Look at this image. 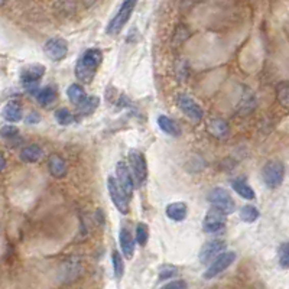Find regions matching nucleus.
<instances>
[{"mask_svg":"<svg viewBox=\"0 0 289 289\" xmlns=\"http://www.w3.org/2000/svg\"><path fill=\"white\" fill-rule=\"evenodd\" d=\"M99 104H100V99H99L97 95L87 97L84 102L78 106V114L83 116V117H84V116H90V114H93L94 111L97 110Z\"/></svg>","mask_w":289,"mask_h":289,"instance_id":"obj_21","label":"nucleus"},{"mask_svg":"<svg viewBox=\"0 0 289 289\" xmlns=\"http://www.w3.org/2000/svg\"><path fill=\"white\" fill-rule=\"evenodd\" d=\"M234 260H236V253L234 252H223L220 256H217V259L214 260L213 263L207 268V271L203 275L204 279H207V281L214 279L215 276H219L226 269H229V266L234 263Z\"/></svg>","mask_w":289,"mask_h":289,"instance_id":"obj_6","label":"nucleus"},{"mask_svg":"<svg viewBox=\"0 0 289 289\" xmlns=\"http://www.w3.org/2000/svg\"><path fill=\"white\" fill-rule=\"evenodd\" d=\"M226 214L219 211L217 208H211L208 213L205 214L204 223H203V230L205 233H217L226 227Z\"/></svg>","mask_w":289,"mask_h":289,"instance_id":"obj_12","label":"nucleus"},{"mask_svg":"<svg viewBox=\"0 0 289 289\" xmlns=\"http://www.w3.org/2000/svg\"><path fill=\"white\" fill-rule=\"evenodd\" d=\"M36 100L41 103L42 106H50L57 100V91L54 87H45L42 90L36 91Z\"/></svg>","mask_w":289,"mask_h":289,"instance_id":"obj_24","label":"nucleus"},{"mask_svg":"<svg viewBox=\"0 0 289 289\" xmlns=\"http://www.w3.org/2000/svg\"><path fill=\"white\" fill-rule=\"evenodd\" d=\"M278 253H279V264H281L283 269H288L289 266L288 243H282L281 247H279V250H278Z\"/></svg>","mask_w":289,"mask_h":289,"instance_id":"obj_31","label":"nucleus"},{"mask_svg":"<svg viewBox=\"0 0 289 289\" xmlns=\"http://www.w3.org/2000/svg\"><path fill=\"white\" fill-rule=\"evenodd\" d=\"M178 106L182 110V113L187 116L188 119L192 120L194 123L201 122L203 116H204V110L198 103L188 94H181L178 97Z\"/></svg>","mask_w":289,"mask_h":289,"instance_id":"obj_8","label":"nucleus"},{"mask_svg":"<svg viewBox=\"0 0 289 289\" xmlns=\"http://www.w3.org/2000/svg\"><path fill=\"white\" fill-rule=\"evenodd\" d=\"M5 168H6V159H5V156L0 153V172L5 170Z\"/></svg>","mask_w":289,"mask_h":289,"instance_id":"obj_35","label":"nucleus"},{"mask_svg":"<svg viewBox=\"0 0 289 289\" xmlns=\"http://www.w3.org/2000/svg\"><path fill=\"white\" fill-rule=\"evenodd\" d=\"M42 149H41V146H38V144H29V146H26L22 149V152H20V159L23 162H28V163H35V162H38L41 158H42Z\"/></svg>","mask_w":289,"mask_h":289,"instance_id":"obj_20","label":"nucleus"},{"mask_svg":"<svg viewBox=\"0 0 289 289\" xmlns=\"http://www.w3.org/2000/svg\"><path fill=\"white\" fill-rule=\"evenodd\" d=\"M283 175H285V168H283V163L279 161L268 162L262 170L264 184L272 189L281 185Z\"/></svg>","mask_w":289,"mask_h":289,"instance_id":"obj_5","label":"nucleus"},{"mask_svg":"<svg viewBox=\"0 0 289 289\" xmlns=\"http://www.w3.org/2000/svg\"><path fill=\"white\" fill-rule=\"evenodd\" d=\"M240 219L245 223H253L259 219V210L255 205H243L240 208Z\"/></svg>","mask_w":289,"mask_h":289,"instance_id":"obj_26","label":"nucleus"},{"mask_svg":"<svg viewBox=\"0 0 289 289\" xmlns=\"http://www.w3.org/2000/svg\"><path fill=\"white\" fill-rule=\"evenodd\" d=\"M48 168L54 178H62L67 174V162L62 156L54 153L48 159Z\"/></svg>","mask_w":289,"mask_h":289,"instance_id":"obj_15","label":"nucleus"},{"mask_svg":"<svg viewBox=\"0 0 289 289\" xmlns=\"http://www.w3.org/2000/svg\"><path fill=\"white\" fill-rule=\"evenodd\" d=\"M43 52L51 61H62L68 55V42L62 38H51L43 45Z\"/></svg>","mask_w":289,"mask_h":289,"instance_id":"obj_7","label":"nucleus"},{"mask_svg":"<svg viewBox=\"0 0 289 289\" xmlns=\"http://www.w3.org/2000/svg\"><path fill=\"white\" fill-rule=\"evenodd\" d=\"M107 189H109V194H110L111 201L114 207L119 210L122 214H128L129 213V200L125 197V194L122 192V189L117 185L116 179L113 177H109L107 179Z\"/></svg>","mask_w":289,"mask_h":289,"instance_id":"obj_11","label":"nucleus"},{"mask_svg":"<svg viewBox=\"0 0 289 289\" xmlns=\"http://www.w3.org/2000/svg\"><path fill=\"white\" fill-rule=\"evenodd\" d=\"M187 282L182 281V279H177V281H172L170 283H166L162 289H187Z\"/></svg>","mask_w":289,"mask_h":289,"instance_id":"obj_33","label":"nucleus"},{"mask_svg":"<svg viewBox=\"0 0 289 289\" xmlns=\"http://www.w3.org/2000/svg\"><path fill=\"white\" fill-rule=\"evenodd\" d=\"M229 123L223 119H213L208 122V132L217 139H223L229 135Z\"/></svg>","mask_w":289,"mask_h":289,"instance_id":"obj_19","label":"nucleus"},{"mask_svg":"<svg viewBox=\"0 0 289 289\" xmlns=\"http://www.w3.org/2000/svg\"><path fill=\"white\" fill-rule=\"evenodd\" d=\"M119 242H120V247H122V252L126 259H132L133 255H135V238L132 236V233L129 231L128 229L122 227L119 234Z\"/></svg>","mask_w":289,"mask_h":289,"instance_id":"obj_14","label":"nucleus"},{"mask_svg":"<svg viewBox=\"0 0 289 289\" xmlns=\"http://www.w3.org/2000/svg\"><path fill=\"white\" fill-rule=\"evenodd\" d=\"M25 120L28 125H36V123H39V122H41V114H39V113H36V111H31V113L26 116Z\"/></svg>","mask_w":289,"mask_h":289,"instance_id":"obj_34","label":"nucleus"},{"mask_svg":"<svg viewBox=\"0 0 289 289\" xmlns=\"http://www.w3.org/2000/svg\"><path fill=\"white\" fill-rule=\"evenodd\" d=\"M149 240V229L144 223H139L136 226V238H135V243H137L139 246H146Z\"/></svg>","mask_w":289,"mask_h":289,"instance_id":"obj_27","label":"nucleus"},{"mask_svg":"<svg viewBox=\"0 0 289 289\" xmlns=\"http://www.w3.org/2000/svg\"><path fill=\"white\" fill-rule=\"evenodd\" d=\"M2 116L3 119L8 120L10 123H16V122H20L22 120V116H23V111H22V106L20 103L13 100V102H9L5 109L2 111Z\"/></svg>","mask_w":289,"mask_h":289,"instance_id":"obj_16","label":"nucleus"},{"mask_svg":"<svg viewBox=\"0 0 289 289\" xmlns=\"http://www.w3.org/2000/svg\"><path fill=\"white\" fill-rule=\"evenodd\" d=\"M111 263H113L114 278L120 281L123 278V273H125V262H123V257L117 250H113V253H111Z\"/></svg>","mask_w":289,"mask_h":289,"instance_id":"obj_25","label":"nucleus"},{"mask_svg":"<svg viewBox=\"0 0 289 289\" xmlns=\"http://www.w3.org/2000/svg\"><path fill=\"white\" fill-rule=\"evenodd\" d=\"M116 174H117V185L122 189V192L125 194V197L130 200L133 196V189H135V182L132 178V174L129 171V166L126 165L125 161L117 162L116 165Z\"/></svg>","mask_w":289,"mask_h":289,"instance_id":"obj_9","label":"nucleus"},{"mask_svg":"<svg viewBox=\"0 0 289 289\" xmlns=\"http://www.w3.org/2000/svg\"><path fill=\"white\" fill-rule=\"evenodd\" d=\"M231 185H233V189L242 198H246V200H253L255 198V191L252 189V187L247 184L245 179H234L231 182Z\"/></svg>","mask_w":289,"mask_h":289,"instance_id":"obj_22","label":"nucleus"},{"mask_svg":"<svg viewBox=\"0 0 289 289\" xmlns=\"http://www.w3.org/2000/svg\"><path fill=\"white\" fill-rule=\"evenodd\" d=\"M67 94H68L69 102L73 103V104H76L77 107H78V106H80V104H81V103L84 102L85 99H87L84 88H83V87H81L80 84L69 85L68 90H67Z\"/></svg>","mask_w":289,"mask_h":289,"instance_id":"obj_23","label":"nucleus"},{"mask_svg":"<svg viewBox=\"0 0 289 289\" xmlns=\"http://www.w3.org/2000/svg\"><path fill=\"white\" fill-rule=\"evenodd\" d=\"M158 126H159V129H161L163 133H166V135H170V136H181V128L178 126V123L174 122L172 119H170L168 116L161 114V116L158 117Z\"/></svg>","mask_w":289,"mask_h":289,"instance_id":"obj_17","label":"nucleus"},{"mask_svg":"<svg viewBox=\"0 0 289 289\" xmlns=\"http://www.w3.org/2000/svg\"><path fill=\"white\" fill-rule=\"evenodd\" d=\"M103 61V54L97 48H91L78 58L76 64V77L85 84H90L93 81L97 69Z\"/></svg>","mask_w":289,"mask_h":289,"instance_id":"obj_1","label":"nucleus"},{"mask_svg":"<svg viewBox=\"0 0 289 289\" xmlns=\"http://www.w3.org/2000/svg\"><path fill=\"white\" fill-rule=\"evenodd\" d=\"M55 120L60 123L61 126H68L74 122V116L71 114V111L68 109H58L55 111Z\"/></svg>","mask_w":289,"mask_h":289,"instance_id":"obj_28","label":"nucleus"},{"mask_svg":"<svg viewBox=\"0 0 289 289\" xmlns=\"http://www.w3.org/2000/svg\"><path fill=\"white\" fill-rule=\"evenodd\" d=\"M178 273V269L174 264H162V268L159 269V281H166L174 278Z\"/></svg>","mask_w":289,"mask_h":289,"instance_id":"obj_29","label":"nucleus"},{"mask_svg":"<svg viewBox=\"0 0 289 289\" xmlns=\"http://www.w3.org/2000/svg\"><path fill=\"white\" fill-rule=\"evenodd\" d=\"M188 207L185 203L178 201V203H172L166 207V215L171 220L174 221H184L187 219Z\"/></svg>","mask_w":289,"mask_h":289,"instance_id":"obj_18","label":"nucleus"},{"mask_svg":"<svg viewBox=\"0 0 289 289\" xmlns=\"http://www.w3.org/2000/svg\"><path fill=\"white\" fill-rule=\"evenodd\" d=\"M288 83L283 81L278 85V100L283 107H288L289 104V94H288Z\"/></svg>","mask_w":289,"mask_h":289,"instance_id":"obj_30","label":"nucleus"},{"mask_svg":"<svg viewBox=\"0 0 289 289\" xmlns=\"http://www.w3.org/2000/svg\"><path fill=\"white\" fill-rule=\"evenodd\" d=\"M208 203L213 205V208H217L219 211L229 215L234 211V201L230 192L224 188H214L208 194Z\"/></svg>","mask_w":289,"mask_h":289,"instance_id":"obj_4","label":"nucleus"},{"mask_svg":"<svg viewBox=\"0 0 289 289\" xmlns=\"http://www.w3.org/2000/svg\"><path fill=\"white\" fill-rule=\"evenodd\" d=\"M17 133H19V129L16 126H3V128L0 129V136L5 137V139H12L13 136H16Z\"/></svg>","mask_w":289,"mask_h":289,"instance_id":"obj_32","label":"nucleus"},{"mask_svg":"<svg viewBox=\"0 0 289 289\" xmlns=\"http://www.w3.org/2000/svg\"><path fill=\"white\" fill-rule=\"evenodd\" d=\"M43 76H45V67L42 64H31L23 67L20 71V81L28 90L32 91Z\"/></svg>","mask_w":289,"mask_h":289,"instance_id":"obj_10","label":"nucleus"},{"mask_svg":"<svg viewBox=\"0 0 289 289\" xmlns=\"http://www.w3.org/2000/svg\"><path fill=\"white\" fill-rule=\"evenodd\" d=\"M136 8V2H123L122 6L117 10V13L114 15V17L110 20V23L107 25L106 32L111 36L117 35L123 29V26L128 23V20L133 13V9Z\"/></svg>","mask_w":289,"mask_h":289,"instance_id":"obj_3","label":"nucleus"},{"mask_svg":"<svg viewBox=\"0 0 289 289\" xmlns=\"http://www.w3.org/2000/svg\"><path fill=\"white\" fill-rule=\"evenodd\" d=\"M128 159L129 171L132 174L133 182L136 184L137 187H142L146 178H148V163L144 159V155L139 151L132 149V151H129Z\"/></svg>","mask_w":289,"mask_h":289,"instance_id":"obj_2","label":"nucleus"},{"mask_svg":"<svg viewBox=\"0 0 289 289\" xmlns=\"http://www.w3.org/2000/svg\"><path fill=\"white\" fill-rule=\"evenodd\" d=\"M226 242L223 240H211V242H207L201 252H200V262L203 264H208L210 260H213L214 257L220 256L223 252H226Z\"/></svg>","mask_w":289,"mask_h":289,"instance_id":"obj_13","label":"nucleus"}]
</instances>
